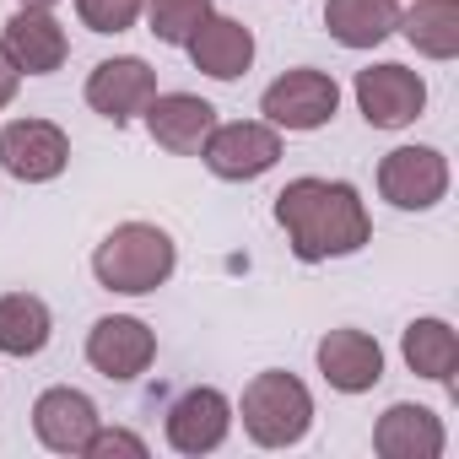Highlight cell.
Returning <instances> with one entry per match:
<instances>
[{
    "label": "cell",
    "mask_w": 459,
    "mask_h": 459,
    "mask_svg": "<svg viewBox=\"0 0 459 459\" xmlns=\"http://www.w3.org/2000/svg\"><path fill=\"white\" fill-rule=\"evenodd\" d=\"M17 87H22V71L6 60V49H0V108H6V103L17 98Z\"/></svg>",
    "instance_id": "d4e9b609"
},
{
    "label": "cell",
    "mask_w": 459,
    "mask_h": 459,
    "mask_svg": "<svg viewBox=\"0 0 459 459\" xmlns=\"http://www.w3.org/2000/svg\"><path fill=\"white\" fill-rule=\"evenodd\" d=\"M114 454H125V459H146V437H135V432H125V427H103V421H98V432L87 437L82 459H114Z\"/></svg>",
    "instance_id": "cb8c5ba5"
},
{
    "label": "cell",
    "mask_w": 459,
    "mask_h": 459,
    "mask_svg": "<svg viewBox=\"0 0 459 459\" xmlns=\"http://www.w3.org/2000/svg\"><path fill=\"white\" fill-rule=\"evenodd\" d=\"M211 17V0H146V22L157 44H189V33Z\"/></svg>",
    "instance_id": "7402d4cb"
},
{
    "label": "cell",
    "mask_w": 459,
    "mask_h": 459,
    "mask_svg": "<svg viewBox=\"0 0 459 459\" xmlns=\"http://www.w3.org/2000/svg\"><path fill=\"white\" fill-rule=\"evenodd\" d=\"M152 98H157V71L141 55H114V60L92 65V76H87V108L103 114L108 125H130L135 114H146Z\"/></svg>",
    "instance_id": "30bf717a"
},
{
    "label": "cell",
    "mask_w": 459,
    "mask_h": 459,
    "mask_svg": "<svg viewBox=\"0 0 459 459\" xmlns=\"http://www.w3.org/2000/svg\"><path fill=\"white\" fill-rule=\"evenodd\" d=\"M162 432H168L173 454H189V459L211 454V448L227 443V432H233V400H227L221 389H211V384H195V389H184L168 405Z\"/></svg>",
    "instance_id": "9c48e42d"
},
{
    "label": "cell",
    "mask_w": 459,
    "mask_h": 459,
    "mask_svg": "<svg viewBox=\"0 0 459 459\" xmlns=\"http://www.w3.org/2000/svg\"><path fill=\"white\" fill-rule=\"evenodd\" d=\"M357 108L373 130H405L427 108V82L411 65H394V60L368 65V71H357Z\"/></svg>",
    "instance_id": "8992f818"
},
{
    "label": "cell",
    "mask_w": 459,
    "mask_h": 459,
    "mask_svg": "<svg viewBox=\"0 0 459 459\" xmlns=\"http://www.w3.org/2000/svg\"><path fill=\"white\" fill-rule=\"evenodd\" d=\"M71 162V135L55 119H12L0 130V168L22 184H49Z\"/></svg>",
    "instance_id": "ba28073f"
},
{
    "label": "cell",
    "mask_w": 459,
    "mask_h": 459,
    "mask_svg": "<svg viewBox=\"0 0 459 459\" xmlns=\"http://www.w3.org/2000/svg\"><path fill=\"white\" fill-rule=\"evenodd\" d=\"M0 49H6V60L22 71V76H49L65 65L71 55V39L65 28L55 22V12H39V6H17L6 33H0Z\"/></svg>",
    "instance_id": "7c38bea8"
},
{
    "label": "cell",
    "mask_w": 459,
    "mask_h": 459,
    "mask_svg": "<svg viewBox=\"0 0 459 459\" xmlns=\"http://www.w3.org/2000/svg\"><path fill=\"white\" fill-rule=\"evenodd\" d=\"M443 443H448V437H443L437 411L411 405V400L389 405V411L378 416V427H373V448H378L384 459H437Z\"/></svg>",
    "instance_id": "e0dca14e"
},
{
    "label": "cell",
    "mask_w": 459,
    "mask_h": 459,
    "mask_svg": "<svg viewBox=\"0 0 459 459\" xmlns=\"http://www.w3.org/2000/svg\"><path fill=\"white\" fill-rule=\"evenodd\" d=\"M146 130H152V141H157L162 152H173V157H200L205 135L216 130V108H211L205 98H195V92H157V98L146 103Z\"/></svg>",
    "instance_id": "5bb4252c"
},
{
    "label": "cell",
    "mask_w": 459,
    "mask_h": 459,
    "mask_svg": "<svg viewBox=\"0 0 459 459\" xmlns=\"http://www.w3.org/2000/svg\"><path fill=\"white\" fill-rule=\"evenodd\" d=\"M146 12V0H76V17L92 33H130Z\"/></svg>",
    "instance_id": "603a6c76"
},
{
    "label": "cell",
    "mask_w": 459,
    "mask_h": 459,
    "mask_svg": "<svg viewBox=\"0 0 459 459\" xmlns=\"http://www.w3.org/2000/svg\"><path fill=\"white\" fill-rule=\"evenodd\" d=\"M205 168L227 184H249L260 173H271L281 162V130L265 119H233V125H216L200 146Z\"/></svg>",
    "instance_id": "5b68a950"
},
{
    "label": "cell",
    "mask_w": 459,
    "mask_h": 459,
    "mask_svg": "<svg viewBox=\"0 0 459 459\" xmlns=\"http://www.w3.org/2000/svg\"><path fill=\"white\" fill-rule=\"evenodd\" d=\"M189 60L195 71H205L211 82H238L249 65H255V33L238 22V17H205L195 33H189Z\"/></svg>",
    "instance_id": "2e32d148"
},
{
    "label": "cell",
    "mask_w": 459,
    "mask_h": 459,
    "mask_svg": "<svg viewBox=\"0 0 459 459\" xmlns=\"http://www.w3.org/2000/svg\"><path fill=\"white\" fill-rule=\"evenodd\" d=\"M55 335V314L33 292H6L0 298V351L6 357H39Z\"/></svg>",
    "instance_id": "44dd1931"
},
{
    "label": "cell",
    "mask_w": 459,
    "mask_h": 459,
    "mask_svg": "<svg viewBox=\"0 0 459 459\" xmlns=\"http://www.w3.org/2000/svg\"><path fill=\"white\" fill-rule=\"evenodd\" d=\"M17 6H39V12H55L60 0H17Z\"/></svg>",
    "instance_id": "484cf974"
},
{
    "label": "cell",
    "mask_w": 459,
    "mask_h": 459,
    "mask_svg": "<svg viewBox=\"0 0 459 459\" xmlns=\"http://www.w3.org/2000/svg\"><path fill=\"white\" fill-rule=\"evenodd\" d=\"M178 265V249L173 238L162 233L157 221H119L114 233L92 249V276L98 287L108 292H125V298H146L157 292Z\"/></svg>",
    "instance_id": "7a4b0ae2"
},
{
    "label": "cell",
    "mask_w": 459,
    "mask_h": 459,
    "mask_svg": "<svg viewBox=\"0 0 459 459\" xmlns=\"http://www.w3.org/2000/svg\"><path fill=\"white\" fill-rule=\"evenodd\" d=\"M335 108H341V87H335V76H325L314 65H298L260 92V114L276 130H325L335 119Z\"/></svg>",
    "instance_id": "277c9868"
},
{
    "label": "cell",
    "mask_w": 459,
    "mask_h": 459,
    "mask_svg": "<svg viewBox=\"0 0 459 459\" xmlns=\"http://www.w3.org/2000/svg\"><path fill=\"white\" fill-rule=\"evenodd\" d=\"M314 357H319L325 384L341 394H368L384 378V346L368 330H330Z\"/></svg>",
    "instance_id": "9a60e30c"
},
{
    "label": "cell",
    "mask_w": 459,
    "mask_h": 459,
    "mask_svg": "<svg viewBox=\"0 0 459 459\" xmlns=\"http://www.w3.org/2000/svg\"><path fill=\"white\" fill-rule=\"evenodd\" d=\"M33 432H39V443L49 448V454H82L87 448V437L98 432V405H92V394H82V389H71V384H55V389H44L39 400H33Z\"/></svg>",
    "instance_id": "4fadbf2b"
},
{
    "label": "cell",
    "mask_w": 459,
    "mask_h": 459,
    "mask_svg": "<svg viewBox=\"0 0 459 459\" xmlns=\"http://www.w3.org/2000/svg\"><path fill=\"white\" fill-rule=\"evenodd\" d=\"M276 221L303 265L346 260L373 238V216L346 178H292L276 195Z\"/></svg>",
    "instance_id": "6da1fadb"
},
{
    "label": "cell",
    "mask_w": 459,
    "mask_h": 459,
    "mask_svg": "<svg viewBox=\"0 0 459 459\" xmlns=\"http://www.w3.org/2000/svg\"><path fill=\"white\" fill-rule=\"evenodd\" d=\"M238 416H244V432L260 443V448H292L308 437L314 427V394L298 373H255L244 384V400H238Z\"/></svg>",
    "instance_id": "3957f363"
},
{
    "label": "cell",
    "mask_w": 459,
    "mask_h": 459,
    "mask_svg": "<svg viewBox=\"0 0 459 459\" xmlns=\"http://www.w3.org/2000/svg\"><path fill=\"white\" fill-rule=\"evenodd\" d=\"M378 195L394 211H432L448 195V157L437 146H394L378 162Z\"/></svg>",
    "instance_id": "52a82bcc"
},
{
    "label": "cell",
    "mask_w": 459,
    "mask_h": 459,
    "mask_svg": "<svg viewBox=\"0 0 459 459\" xmlns=\"http://www.w3.org/2000/svg\"><path fill=\"white\" fill-rule=\"evenodd\" d=\"M416 55L427 60H454L459 55V0H411L394 22Z\"/></svg>",
    "instance_id": "d6986e66"
},
{
    "label": "cell",
    "mask_w": 459,
    "mask_h": 459,
    "mask_svg": "<svg viewBox=\"0 0 459 459\" xmlns=\"http://www.w3.org/2000/svg\"><path fill=\"white\" fill-rule=\"evenodd\" d=\"M152 357H157V335L135 314H108L87 335V362L114 384H135L152 368Z\"/></svg>",
    "instance_id": "8fae6325"
},
{
    "label": "cell",
    "mask_w": 459,
    "mask_h": 459,
    "mask_svg": "<svg viewBox=\"0 0 459 459\" xmlns=\"http://www.w3.org/2000/svg\"><path fill=\"white\" fill-rule=\"evenodd\" d=\"M400 22V0H325V28L341 49H378Z\"/></svg>",
    "instance_id": "ac0fdd59"
},
{
    "label": "cell",
    "mask_w": 459,
    "mask_h": 459,
    "mask_svg": "<svg viewBox=\"0 0 459 459\" xmlns=\"http://www.w3.org/2000/svg\"><path fill=\"white\" fill-rule=\"evenodd\" d=\"M400 357L416 378H432V384H454V368H459V335L448 330V319H411L405 325V341H400Z\"/></svg>",
    "instance_id": "ffe728a7"
}]
</instances>
